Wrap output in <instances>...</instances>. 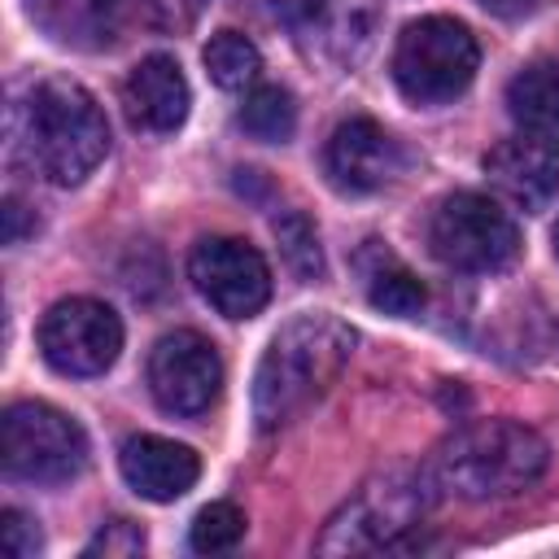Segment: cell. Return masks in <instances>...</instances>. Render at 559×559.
Returning a JSON list of instances; mask_svg holds the SVG:
<instances>
[{"instance_id":"cell-1","label":"cell","mask_w":559,"mask_h":559,"mask_svg":"<svg viewBox=\"0 0 559 559\" xmlns=\"http://www.w3.org/2000/svg\"><path fill=\"white\" fill-rule=\"evenodd\" d=\"M354 354V328L341 323L328 310H310L288 319L253 376V419L262 432H275L293 424L301 411H310L345 371Z\"/></svg>"},{"instance_id":"cell-2","label":"cell","mask_w":559,"mask_h":559,"mask_svg":"<svg viewBox=\"0 0 559 559\" xmlns=\"http://www.w3.org/2000/svg\"><path fill=\"white\" fill-rule=\"evenodd\" d=\"M13 140L48 183L74 188L105 162L109 122L83 83L52 74L39 79L13 109Z\"/></svg>"},{"instance_id":"cell-3","label":"cell","mask_w":559,"mask_h":559,"mask_svg":"<svg viewBox=\"0 0 559 559\" xmlns=\"http://www.w3.org/2000/svg\"><path fill=\"white\" fill-rule=\"evenodd\" d=\"M550 463L542 432L515 419H480L445 437L432 454V485L459 498H511L528 489Z\"/></svg>"},{"instance_id":"cell-4","label":"cell","mask_w":559,"mask_h":559,"mask_svg":"<svg viewBox=\"0 0 559 559\" xmlns=\"http://www.w3.org/2000/svg\"><path fill=\"white\" fill-rule=\"evenodd\" d=\"M432 476L415 467H389L358 485L354 498L341 502V511L323 524L314 550L319 555H371L389 550L402 533L419 524V515L432 502Z\"/></svg>"},{"instance_id":"cell-5","label":"cell","mask_w":559,"mask_h":559,"mask_svg":"<svg viewBox=\"0 0 559 559\" xmlns=\"http://www.w3.org/2000/svg\"><path fill=\"white\" fill-rule=\"evenodd\" d=\"M480 48L476 35L454 17L406 22L393 44V83L415 105H445L476 79Z\"/></svg>"},{"instance_id":"cell-6","label":"cell","mask_w":559,"mask_h":559,"mask_svg":"<svg viewBox=\"0 0 559 559\" xmlns=\"http://www.w3.org/2000/svg\"><path fill=\"white\" fill-rule=\"evenodd\" d=\"M4 476L31 485H66L87 467V432L48 402H13L0 419Z\"/></svg>"},{"instance_id":"cell-7","label":"cell","mask_w":559,"mask_h":559,"mask_svg":"<svg viewBox=\"0 0 559 559\" xmlns=\"http://www.w3.org/2000/svg\"><path fill=\"white\" fill-rule=\"evenodd\" d=\"M428 245L437 262L480 275V271H502L515 262L520 227L498 201L480 192H450L445 201H437L428 218Z\"/></svg>"},{"instance_id":"cell-8","label":"cell","mask_w":559,"mask_h":559,"mask_svg":"<svg viewBox=\"0 0 559 559\" xmlns=\"http://www.w3.org/2000/svg\"><path fill=\"white\" fill-rule=\"evenodd\" d=\"M39 354L61 376H100L122 354V319L96 297H66L39 319Z\"/></svg>"},{"instance_id":"cell-9","label":"cell","mask_w":559,"mask_h":559,"mask_svg":"<svg viewBox=\"0 0 559 559\" xmlns=\"http://www.w3.org/2000/svg\"><path fill=\"white\" fill-rule=\"evenodd\" d=\"M188 275L197 293L227 319H253L271 301L266 258L236 236H205L188 253Z\"/></svg>"},{"instance_id":"cell-10","label":"cell","mask_w":559,"mask_h":559,"mask_svg":"<svg viewBox=\"0 0 559 559\" xmlns=\"http://www.w3.org/2000/svg\"><path fill=\"white\" fill-rule=\"evenodd\" d=\"M148 389L170 415H205L223 393V358L192 328L166 332L148 354Z\"/></svg>"},{"instance_id":"cell-11","label":"cell","mask_w":559,"mask_h":559,"mask_svg":"<svg viewBox=\"0 0 559 559\" xmlns=\"http://www.w3.org/2000/svg\"><path fill=\"white\" fill-rule=\"evenodd\" d=\"M323 166L341 192H376L402 175V148L380 122L345 118L323 148Z\"/></svg>"},{"instance_id":"cell-12","label":"cell","mask_w":559,"mask_h":559,"mask_svg":"<svg viewBox=\"0 0 559 559\" xmlns=\"http://www.w3.org/2000/svg\"><path fill=\"white\" fill-rule=\"evenodd\" d=\"M489 183L520 210L537 214L559 197V144L533 140V135H515L489 148L485 157Z\"/></svg>"},{"instance_id":"cell-13","label":"cell","mask_w":559,"mask_h":559,"mask_svg":"<svg viewBox=\"0 0 559 559\" xmlns=\"http://www.w3.org/2000/svg\"><path fill=\"white\" fill-rule=\"evenodd\" d=\"M188 105H192V92H188V79L179 70L175 57L166 52H153L144 57L127 79H122V109L131 118V127L148 131V135H170L183 127L188 118Z\"/></svg>"},{"instance_id":"cell-14","label":"cell","mask_w":559,"mask_h":559,"mask_svg":"<svg viewBox=\"0 0 559 559\" xmlns=\"http://www.w3.org/2000/svg\"><path fill=\"white\" fill-rule=\"evenodd\" d=\"M118 467H122V480L148 502H175L201 476L197 450H188L170 437H153V432H140V437L122 441Z\"/></svg>"},{"instance_id":"cell-15","label":"cell","mask_w":559,"mask_h":559,"mask_svg":"<svg viewBox=\"0 0 559 559\" xmlns=\"http://www.w3.org/2000/svg\"><path fill=\"white\" fill-rule=\"evenodd\" d=\"M140 0H31V17L61 44L109 48L135 22Z\"/></svg>"},{"instance_id":"cell-16","label":"cell","mask_w":559,"mask_h":559,"mask_svg":"<svg viewBox=\"0 0 559 559\" xmlns=\"http://www.w3.org/2000/svg\"><path fill=\"white\" fill-rule=\"evenodd\" d=\"M507 114L520 127V135L559 144V61H528L507 83Z\"/></svg>"},{"instance_id":"cell-17","label":"cell","mask_w":559,"mask_h":559,"mask_svg":"<svg viewBox=\"0 0 559 559\" xmlns=\"http://www.w3.org/2000/svg\"><path fill=\"white\" fill-rule=\"evenodd\" d=\"M358 271H362V288H367V301L384 314H397V319H411L424 310L428 293L424 284L415 280V271L389 253L380 240H367V249L358 253Z\"/></svg>"},{"instance_id":"cell-18","label":"cell","mask_w":559,"mask_h":559,"mask_svg":"<svg viewBox=\"0 0 559 559\" xmlns=\"http://www.w3.org/2000/svg\"><path fill=\"white\" fill-rule=\"evenodd\" d=\"M201 61H205L210 79H214L223 92H245V87H253L258 74H262V52H258V44H253L249 35H240V31H214L210 44H205V52H201Z\"/></svg>"},{"instance_id":"cell-19","label":"cell","mask_w":559,"mask_h":559,"mask_svg":"<svg viewBox=\"0 0 559 559\" xmlns=\"http://www.w3.org/2000/svg\"><path fill=\"white\" fill-rule=\"evenodd\" d=\"M240 127L262 144H284L297 131V100L280 83H253L240 105Z\"/></svg>"},{"instance_id":"cell-20","label":"cell","mask_w":559,"mask_h":559,"mask_svg":"<svg viewBox=\"0 0 559 559\" xmlns=\"http://www.w3.org/2000/svg\"><path fill=\"white\" fill-rule=\"evenodd\" d=\"M275 236H280V253L293 266V275L301 280H319L323 275V249H319V231L301 210H284L275 218Z\"/></svg>"},{"instance_id":"cell-21","label":"cell","mask_w":559,"mask_h":559,"mask_svg":"<svg viewBox=\"0 0 559 559\" xmlns=\"http://www.w3.org/2000/svg\"><path fill=\"white\" fill-rule=\"evenodd\" d=\"M240 537H245V511L236 502H210L197 511L188 546L197 555H227V550H236Z\"/></svg>"},{"instance_id":"cell-22","label":"cell","mask_w":559,"mask_h":559,"mask_svg":"<svg viewBox=\"0 0 559 559\" xmlns=\"http://www.w3.org/2000/svg\"><path fill=\"white\" fill-rule=\"evenodd\" d=\"M144 550V528L131 520H109L96 528V537L83 546V555H105V559H127Z\"/></svg>"},{"instance_id":"cell-23","label":"cell","mask_w":559,"mask_h":559,"mask_svg":"<svg viewBox=\"0 0 559 559\" xmlns=\"http://www.w3.org/2000/svg\"><path fill=\"white\" fill-rule=\"evenodd\" d=\"M0 537H4V550H9L13 559H35V555L44 550V537H39L35 520L22 515V511H13V507L0 515Z\"/></svg>"},{"instance_id":"cell-24","label":"cell","mask_w":559,"mask_h":559,"mask_svg":"<svg viewBox=\"0 0 559 559\" xmlns=\"http://www.w3.org/2000/svg\"><path fill=\"white\" fill-rule=\"evenodd\" d=\"M266 9H271L280 22H288L293 31H314V26L328 22L332 0H266Z\"/></svg>"},{"instance_id":"cell-25","label":"cell","mask_w":559,"mask_h":559,"mask_svg":"<svg viewBox=\"0 0 559 559\" xmlns=\"http://www.w3.org/2000/svg\"><path fill=\"white\" fill-rule=\"evenodd\" d=\"M35 231V218H26V205L17 197L4 201V245H22V236Z\"/></svg>"},{"instance_id":"cell-26","label":"cell","mask_w":559,"mask_h":559,"mask_svg":"<svg viewBox=\"0 0 559 559\" xmlns=\"http://www.w3.org/2000/svg\"><path fill=\"white\" fill-rule=\"evenodd\" d=\"M489 13H498V17H524V13H533L537 9V0H480Z\"/></svg>"},{"instance_id":"cell-27","label":"cell","mask_w":559,"mask_h":559,"mask_svg":"<svg viewBox=\"0 0 559 559\" xmlns=\"http://www.w3.org/2000/svg\"><path fill=\"white\" fill-rule=\"evenodd\" d=\"M555 249H559V227H555Z\"/></svg>"}]
</instances>
